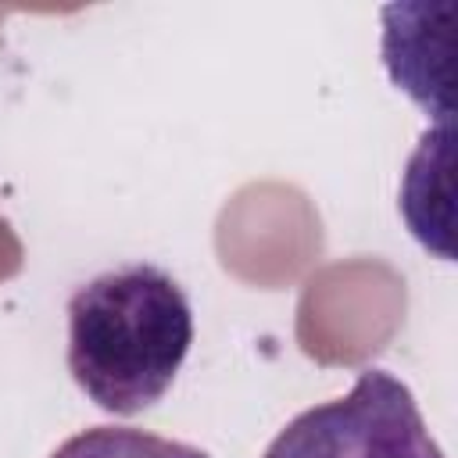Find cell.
Returning <instances> with one entry per match:
<instances>
[{
	"instance_id": "cell-1",
	"label": "cell",
	"mask_w": 458,
	"mask_h": 458,
	"mask_svg": "<svg viewBox=\"0 0 458 458\" xmlns=\"http://www.w3.org/2000/svg\"><path fill=\"white\" fill-rule=\"evenodd\" d=\"M193 344V308L172 272L125 261L68 297V372L111 415L154 408Z\"/></svg>"
},
{
	"instance_id": "cell-2",
	"label": "cell",
	"mask_w": 458,
	"mask_h": 458,
	"mask_svg": "<svg viewBox=\"0 0 458 458\" xmlns=\"http://www.w3.org/2000/svg\"><path fill=\"white\" fill-rule=\"evenodd\" d=\"M261 458H444L415 394L386 369H361L344 397L293 415Z\"/></svg>"
},
{
	"instance_id": "cell-3",
	"label": "cell",
	"mask_w": 458,
	"mask_h": 458,
	"mask_svg": "<svg viewBox=\"0 0 458 458\" xmlns=\"http://www.w3.org/2000/svg\"><path fill=\"white\" fill-rule=\"evenodd\" d=\"M50 458H211L208 451L132 426H93L68 437Z\"/></svg>"
}]
</instances>
